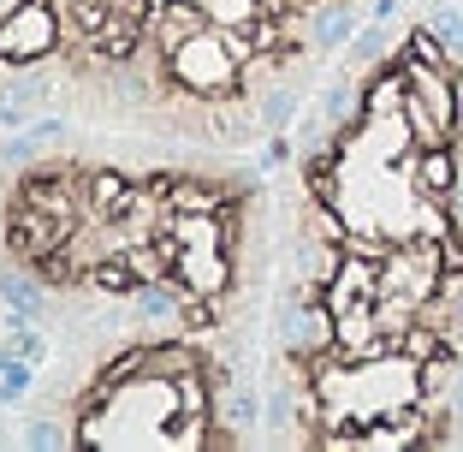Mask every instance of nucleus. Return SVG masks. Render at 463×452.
Returning a JSON list of instances; mask_svg holds the SVG:
<instances>
[{
    "mask_svg": "<svg viewBox=\"0 0 463 452\" xmlns=\"http://www.w3.org/2000/svg\"><path fill=\"white\" fill-rule=\"evenodd\" d=\"M256 250L261 173L184 161L166 138L66 131L0 173V268L36 280L71 333H119L143 286H178L220 333L256 292Z\"/></svg>",
    "mask_w": 463,
    "mask_h": 452,
    "instance_id": "f257e3e1",
    "label": "nucleus"
},
{
    "mask_svg": "<svg viewBox=\"0 0 463 452\" xmlns=\"http://www.w3.org/2000/svg\"><path fill=\"white\" fill-rule=\"evenodd\" d=\"M96 351L71 387H42L24 447H244L226 423L238 375L203 333H78Z\"/></svg>",
    "mask_w": 463,
    "mask_h": 452,
    "instance_id": "f03ea898",
    "label": "nucleus"
},
{
    "mask_svg": "<svg viewBox=\"0 0 463 452\" xmlns=\"http://www.w3.org/2000/svg\"><path fill=\"white\" fill-rule=\"evenodd\" d=\"M36 393V363L18 351H0V399L13 405V399H30Z\"/></svg>",
    "mask_w": 463,
    "mask_h": 452,
    "instance_id": "7ed1b4c3",
    "label": "nucleus"
},
{
    "mask_svg": "<svg viewBox=\"0 0 463 452\" xmlns=\"http://www.w3.org/2000/svg\"><path fill=\"white\" fill-rule=\"evenodd\" d=\"M256 417H261V399H256V387L232 381V387H226V423L238 428V440H250V435H256Z\"/></svg>",
    "mask_w": 463,
    "mask_h": 452,
    "instance_id": "20e7f679",
    "label": "nucleus"
},
{
    "mask_svg": "<svg viewBox=\"0 0 463 452\" xmlns=\"http://www.w3.org/2000/svg\"><path fill=\"white\" fill-rule=\"evenodd\" d=\"M345 60H351V66H381V60H386V18H374V24L351 42V54H345Z\"/></svg>",
    "mask_w": 463,
    "mask_h": 452,
    "instance_id": "39448f33",
    "label": "nucleus"
},
{
    "mask_svg": "<svg viewBox=\"0 0 463 452\" xmlns=\"http://www.w3.org/2000/svg\"><path fill=\"white\" fill-rule=\"evenodd\" d=\"M428 24H434L439 42H446V54H463V13H458V6H439Z\"/></svg>",
    "mask_w": 463,
    "mask_h": 452,
    "instance_id": "423d86ee",
    "label": "nucleus"
},
{
    "mask_svg": "<svg viewBox=\"0 0 463 452\" xmlns=\"http://www.w3.org/2000/svg\"><path fill=\"white\" fill-rule=\"evenodd\" d=\"M451 203H458V220H463V185H458V191H451Z\"/></svg>",
    "mask_w": 463,
    "mask_h": 452,
    "instance_id": "0eeeda50",
    "label": "nucleus"
},
{
    "mask_svg": "<svg viewBox=\"0 0 463 452\" xmlns=\"http://www.w3.org/2000/svg\"><path fill=\"white\" fill-rule=\"evenodd\" d=\"M458 405H463V357H458Z\"/></svg>",
    "mask_w": 463,
    "mask_h": 452,
    "instance_id": "6e6552de",
    "label": "nucleus"
}]
</instances>
